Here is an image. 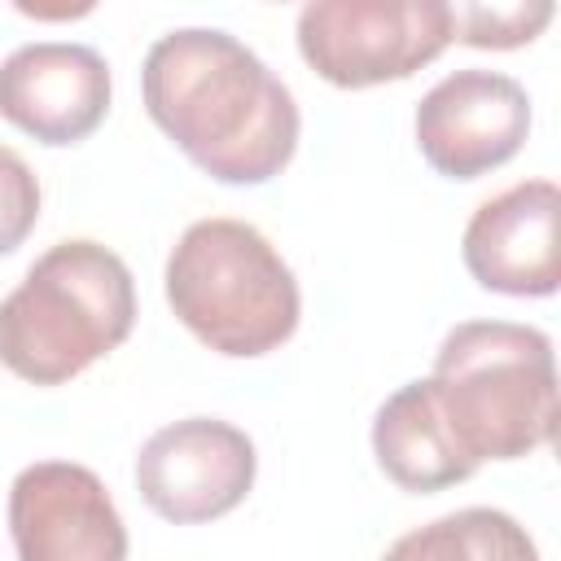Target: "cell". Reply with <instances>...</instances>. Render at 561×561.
<instances>
[{
    "instance_id": "cell-1",
    "label": "cell",
    "mask_w": 561,
    "mask_h": 561,
    "mask_svg": "<svg viewBox=\"0 0 561 561\" xmlns=\"http://www.w3.org/2000/svg\"><path fill=\"white\" fill-rule=\"evenodd\" d=\"M153 127L219 184H267L298 153V101L267 61L215 26L153 39L140 66Z\"/></svg>"
},
{
    "instance_id": "cell-2",
    "label": "cell",
    "mask_w": 561,
    "mask_h": 561,
    "mask_svg": "<svg viewBox=\"0 0 561 561\" xmlns=\"http://www.w3.org/2000/svg\"><path fill=\"white\" fill-rule=\"evenodd\" d=\"M136 324L127 263L88 237L44 250L0 298V364L31 386H66L118 351Z\"/></svg>"
},
{
    "instance_id": "cell-3",
    "label": "cell",
    "mask_w": 561,
    "mask_h": 561,
    "mask_svg": "<svg viewBox=\"0 0 561 561\" xmlns=\"http://www.w3.org/2000/svg\"><path fill=\"white\" fill-rule=\"evenodd\" d=\"M465 456L522 460L557 434V364L548 333L513 320L456 324L425 377Z\"/></svg>"
},
{
    "instance_id": "cell-4",
    "label": "cell",
    "mask_w": 561,
    "mask_h": 561,
    "mask_svg": "<svg viewBox=\"0 0 561 561\" xmlns=\"http://www.w3.org/2000/svg\"><path fill=\"white\" fill-rule=\"evenodd\" d=\"M167 302L175 320L215 355L259 359L280 351L302 294L280 250L245 219H197L167 254Z\"/></svg>"
},
{
    "instance_id": "cell-5",
    "label": "cell",
    "mask_w": 561,
    "mask_h": 561,
    "mask_svg": "<svg viewBox=\"0 0 561 561\" xmlns=\"http://www.w3.org/2000/svg\"><path fill=\"white\" fill-rule=\"evenodd\" d=\"M298 53L333 88L359 92L412 79L456 39L443 0H311L298 9Z\"/></svg>"
},
{
    "instance_id": "cell-6",
    "label": "cell",
    "mask_w": 561,
    "mask_h": 561,
    "mask_svg": "<svg viewBox=\"0 0 561 561\" xmlns=\"http://www.w3.org/2000/svg\"><path fill=\"white\" fill-rule=\"evenodd\" d=\"M259 456L245 430L219 416H184L145 438L136 456L140 500L171 526L228 517L254 491Z\"/></svg>"
},
{
    "instance_id": "cell-7",
    "label": "cell",
    "mask_w": 561,
    "mask_h": 561,
    "mask_svg": "<svg viewBox=\"0 0 561 561\" xmlns=\"http://www.w3.org/2000/svg\"><path fill=\"white\" fill-rule=\"evenodd\" d=\"M416 149L447 180H478L513 162L530 136V96L500 70H451L416 105Z\"/></svg>"
},
{
    "instance_id": "cell-8",
    "label": "cell",
    "mask_w": 561,
    "mask_h": 561,
    "mask_svg": "<svg viewBox=\"0 0 561 561\" xmlns=\"http://www.w3.org/2000/svg\"><path fill=\"white\" fill-rule=\"evenodd\" d=\"M18 561H127V526L105 482L75 460H35L9 486Z\"/></svg>"
},
{
    "instance_id": "cell-9",
    "label": "cell",
    "mask_w": 561,
    "mask_h": 561,
    "mask_svg": "<svg viewBox=\"0 0 561 561\" xmlns=\"http://www.w3.org/2000/svg\"><path fill=\"white\" fill-rule=\"evenodd\" d=\"M110 96V66L88 44L39 39L0 61V118L48 149L88 140L105 123Z\"/></svg>"
},
{
    "instance_id": "cell-10",
    "label": "cell",
    "mask_w": 561,
    "mask_h": 561,
    "mask_svg": "<svg viewBox=\"0 0 561 561\" xmlns=\"http://www.w3.org/2000/svg\"><path fill=\"white\" fill-rule=\"evenodd\" d=\"M561 188L552 180H522L486 197L460 237L469 276L508 298H548L561 285Z\"/></svg>"
},
{
    "instance_id": "cell-11",
    "label": "cell",
    "mask_w": 561,
    "mask_h": 561,
    "mask_svg": "<svg viewBox=\"0 0 561 561\" xmlns=\"http://www.w3.org/2000/svg\"><path fill=\"white\" fill-rule=\"evenodd\" d=\"M373 456L377 469L408 495H434L478 473V465L456 443L451 425L438 412L430 381L399 386L373 416Z\"/></svg>"
},
{
    "instance_id": "cell-12",
    "label": "cell",
    "mask_w": 561,
    "mask_h": 561,
    "mask_svg": "<svg viewBox=\"0 0 561 561\" xmlns=\"http://www.w3.org/2000/svg\"><path fill=\"white\" fill-rule=\"evenodd\" d=\"M381 561H539V548L504 508H456L399 535Z\"/></svg>"
},
{
    "instance_id": "cell-13",
    "label": "cell",
    "mask_w": 561,
    "mask_h": 561,
    "mask_svg": "<svg viewBox=\"0 0 561 561\" xmlns=\"http://www.w3.org/2000/svg\"><path fill=\"white\" fill-rule=\"evenodd\" d=\"M456 13V39L469 48H522L530 44L548 22L552 4L548 0H508V4H460Z\"/></svg>"
},
{
    "instance_id": "cell-14",
    "label": "cell",
    "mask_w": 561,
    "mask_h": 561,
    "mask_svg": "<svg viewBox=\"0 0 561 561\" xmlns=\"http://www.w3.org/2000/svg\"><path fill=\"white\" fill-rule=\"evenodd\" d=\"M39 224V180L26 158L0 145V259L13 254Z\"/></svg>"
}]
</instances>
